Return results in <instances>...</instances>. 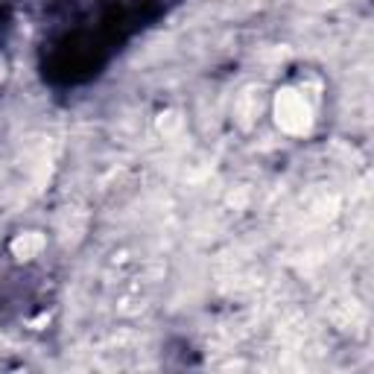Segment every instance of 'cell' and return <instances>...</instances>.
<instances>
[{
    "instance_id": "6da1fadb",
    "label": "cell",
    "mask_w": 374,
    "mask_h": 374,
    "mask_svg": "<svg viewBox=\"0 0 374 374\" xmlns=\"http://www.w3.org/2000/svg\"><path fill=\"white\" fill-rule=\"evenodd\" d=\"M275 123L281 132L293 134V138H304L313 132V106L298 88H281L272 102Z\"/></svg>"
},
{
    "instance_id": "7a4b0ae2",
    "label": "cell",
    "mask_w": 374,
    "mask_h": 374,
    "mask_svg": "<svg viewBox=\"0 0 374 374\" xmlns=\"http://www.w3.org/2000/svg\"><path fill=\"white\" fill-rule=\"evenodd\" d=\"M44 246H47V237H44L41 231H21L9 243V251H12L15 260H36L44 251Z\"/></svg>"
},
{
    "instance_id": "3957f363",
    "label": "cell",
    "mask_w": 374,
    "mask_h": 374,
    "mask_svg": "<svg viewBox=\"0 0 374 374\" xmlns=\"http://www.w3.org/2000/svg\"><path fill=\"white\" fill-rule=\"evenodd\" d=\"M178 126H182V117H178L176 111H167V114H161V120H158V129L164 134H173Z\"/></svg>"
},
{
    "instance_id": "277c9868",
    "label": "cell",
    "mask_w": 374,
    "mask_h": 374,
    "mask_svg": "<svg viewBox=\"0 0 374 374\" xmlns=\"http://www.w3.org/2000/svg\"><path fill=\"white\" fill-rule=\"evenodd\" d=\"M3 77H6V59L0 56V79H3Z\"/></svg>"
}]
</instances>
